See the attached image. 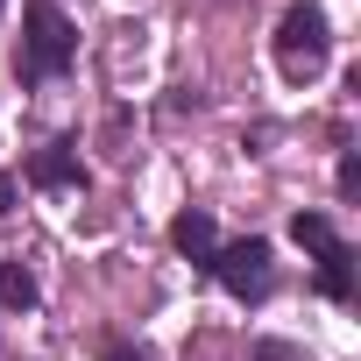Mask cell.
I'll list each match as a JSON object with an SVG mask.
<instances>
[{
  "label": "cell",
  "instance_id": "1",
  "mask_svg": "<svg viewBox=\"0 0 361 361\" xmlns=\"http://www.w3.org/2000/svg\"><path fill=\"white\" fill-rule=\"evenodd\" d=\"M22 57H15V71H22V85H43V78H64L71 71V57H78V29L64 22V8L57 0H29V15H22Z\"/></svg>",
  "mask_w": 361,
  "mask_h": 361
},
{
  "label": "cell",
  "instance_id": "2",
  "mask_svg": "<svg viewBox=\"0 0 361 361\" xmlns=\"http://www.w3.org/2000/svg\"><path fill=\"white\" fill-rule=\"evenodd\" d=\"M326 57H333L326 15L312 8V0H298V8H283V22H276V71H283L290 85H312V78L326 71Z\"/></svg>",
  "mask_w": 361,
  "mask_h": 361
},
{
  "label": "cell",
  "instance_id": "3",
  "mask_svg": "<svg viewBox=\"0 0 361 361\" xmlns=\"http://www.w3.org/2000/svg\"><path fill=\"white\" fill-rule=\"evenodd\" d=\"M213 276L227 283V298H241V305H262V298L276 290V255H269V241H262V234H248V241H227V248H213Z\"/></svg>",
  "mask_w": 361,
  "mask_h": 361
},
{
  "label": "cell",
  "instance_id": "4",
  "mask_svg": "<svg viewBox=\"0 0 361 361\" xmlns=\"http://www.w3.org/2000/svg\"><path fill=\"white\" fill-rule=\"evenodd\" d=\"M170 248L185 255V262H199V269H213V248H220V234H213V213L185 206V213L170 220Z\"/></svg>",
  "mask_w": 361,
  "mask_h": 361
},
{
  "label": "cell",
  "instance_id": "5",
  "mask_svg": "<svg viewBox=\"0 0 361 361\" xmlns=\"http://www.w3.org/2000/svg\"><path fill=\"white\" fill-rule=\"evenodd\" d=\"M29 185H43V192L85 185V170H78V149H71V142H50V149H36V156H29Z\"/></svg>",
  "mask_w": 361,
  "mask_h": 361
},
{
  "label": "cell",
  "instance_id": "6",
  "mask_svg": "<svg viewBox=\"0 0 361 361\" xmlns=\"http://www.w3.org/2000/svg\"><path fill=\"white\" fill-rule=\"evenodd\" d=\"M319 290H326V298H347V290H354V255H347V241L319 255Z\"/></svg>",
  "mask_w": 361,
  "mask_h": 361
},
{
  "label": "cell",
  "instance_id": "7",
  "mask_svg": "<svg viewBox=\"0 0 361 361\" xmlns=\"http://www.w3.org/2000/svg\"><path fill=\"white\" fill-rule=\"evenodd\" d=\"M36 305V276L22 262H0V312H29Z\"/></svg>",
  "mask_w": 361,
  "mask_h": 361
},
{
  "label": "cell",
  "instance_id": "8",
  "mask_svg": "<svg viewBox=\"0 0 361 361\" xmlns=\"http://www.w3.org/2000/svg\"><path fill=\"white\" fill-rule=\"evenodd\" d=\"M290 241H298V248H312V255L340 248V234H333V220H326V213H298V220H290Z\"/></svg>",
  "mask_w": 361,
  "mask_h": 361
},
{
  "label": "cell",
  "instance_id": "9",
  "mask_svg": "<svg viewBox=\"0 0 361 361\" xmlns=\"http://www.w3.org/2000/svg\"><path fill=\"white\" fill-rule=\"evenodd\" d=\"M248 361H305V354H298L290 340H255V347H248Z\"/></svg>",
  "mask_w": 361,
  "mask_h": 361
},
{
  "label": "cell",
  "instance_id": "10",
  "mask_svg": "<svg viewBox=\"0 0 361 361\" xmlns=\"http://www.w3.org/2000/svg\"><path fill=\"white\" fill-rule=\"evenodd\" d=\"M99 361H149V354H142L135 340H106V347H99Z\"/></svg>",
  "mask_w": 361,
  "mask_h": 361
},
{
  "label": "cell",
  "instance_id": "11",
  "mask_svg": "<svg viewBox=\"0 0 361 361\" xmlns=\"http://www.w3.org/2000/svg\"><path fill=\"white\" fill-rule=\"evenodd\" d=\"M354 192H361V163H354V156H340V199H354Z\"/></svg>",
  "mask_w": 361,
  "mask_h": 361
},
{
  "label": "cell",
  "instance_id": "12",
  "mask_svg": "<svg viewBox=\"0 0 361 361\" xmlns=\"http://www.w3.org/2000/svg\"><path fill=\"white\" fill-rule=\"evenodd\" d=\"M0 213H15V177L0 170Z\"/></svg>",
  "mask_w": 361,
  "mask_h": 361
},
{
  "label": "cell",
  "instance_id": "13",
  "mask_svg": "<svg viewBox=\"0 0 361 361\" xmlns=\"http://www.w3.org/2000/svg\"><path fill=\"white\" fill-rule=\"evenodd\" d=\"M0 8H8V0H0Z\"/></svg>",
  "mask_w": 361,
  "mask_h": 361
}]
</instances>
